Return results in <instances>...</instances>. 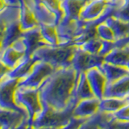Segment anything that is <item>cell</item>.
<instances>
[{"label": "cell", "mask_w": 129, "mask_h": 129, "mask_svg": "<svg viewBox=\"0 0 129 129\" xmlns=\"http://www.w3.org/2000/svg\"><path fill=\"white\" fill-rule=\"evenodd\" d=\"M78 48L74 44H49L39 47L31 54L35 60H44L51 64L56 69L72 66V59Z\"/></svg>", "instance_id": "cell-2"}, {"label": "cell", "mask_w": 129, "mask_h": 129, "mask_svg": "<svg viewBox=\"0 0 129 129\" xmlns=\"http://www.w3.org/2000/svg\"><path fill=\"white\" fill-rule=\"evenodd\" d=\"M100 100L97 97L81 100L74 108L73 116L80 119L90 118L99 111Z\"/></svg>", "instance_id": "cell-14"}, {"label": "cell", "mask_w": 129, "mask_h": 129, "mask_svg": "<svg viewBox=\"0 0 129 129\" xmlns=\"http://www.w3.org/2000/svg\"><path fill=\"white\" fill-rule=\"evenodd\" d=\"M19 0H1V7L0 9L5 7L7 5H18Z\"/></svg>", "instance_id": "cell-33"}, {"label": "cell", "mask_w": 129, "mask_h": 129, "mask_svg": "<svg viewBox=\"0 0 129 129\" xmlns=\"http://www.w3.org/2000/svg\"><path fill=\"white\" fill-rule=\"evenodd\" d=\"M80 47L85 51L90 52L93 54H99V52L103 47V40L99 36H95L90 40H88Z\"/></svg>", "instance_id": "cell-29"}, {"label": "cell", "mask_w": 129, "mask_h": 129, "mask_svg": "<svg viewBox=\"0 0 129 129\" xmlns=\"http://www.w3.org/2000/svg\"><path fill=\"white\" fill-rule=\"evenodd\" d=\"M19 78H14L7 75L0 78V106L1 108L14 109L26 112L15 103L14 94L19 84Z\"/></svg>", "instance_id": "cell-7"}, {"label": "cell", "mask_w": 129, "mask_h": 129, "mask_svg": "<svg viewBox=\"0 0 129 129\" xmlns=\"http://www.w3.org/2000/svg\"><path fill=\"white\" fill-rule=\"evenodd\" d=\"M86 23L81 19H71L63 16L56 24L58 44H72L74 39L83 31Z\"/></svg>", "instance_id": "cell-5"}, {"label": "cell", "mask_w": 129, "mask_h": 129, "mask_svg": "<svg viewBox=\"0 0 129 129\" xmlns=\"http://www.w3.org/2000/svg\"><path fill=\"white\" fill-rule=\"evenodd\" d=\"M87 0H60L63 16L71 19H80V12Z\"/></svg>", "instance_id": "cell-25"}, {"label": "cell", "mask_w": 129, "mask_h": 129, "mask_svg": "<svg viewBox=\"0 0 129 129\" xmlns=\"http://www.w3.org/2000/svg\"><path fill=\"white\" fill-rule=\"evenodd\" d=\"M32 1L39 3H42L44 5H45L47 7L49 8L56 15L59 22L62 19L64 14L61 8H60V0H32Z\"/></svg>", "instance_id": "cell-30"}, {"label": "cell", "mask_w": 129, "mask_h": 129, "mask_svg": "<svg viewBox=\"0 0 129 129\" xmlns=\"http://www.w3.org/2000/svg\"><path fill=\"white\" fill-rule=\"evenodd\" d=\"M14 101L18 107L26 111L29 128H32L35 118L42 110L39 88L17 86L14 94Z\"/></svg>", "instance_id": "cell-4"}, {"label": "cell", "mask_w": 129, "mask_h": 129, "mask_svg": "<svg viewBox=\"0 0 129 129\" xmlns=\"http://www.w3.org/2000/svg\"><path fill=\"white\" fill-rule=\"evenodd\" d=\"M112 1H115V0H112Z\"/></svg>", "instance_id": "cell-35"}, {"label": "cell", "mask_w": 129, "mask_h": 129, "mask_svg": "<svg viewBox=\"0 0 129 129\" xmlns=\"http://www.w3.org/2000/svg\"><path fill=\"white\" fill-rule=\"evenodd\" d=\"M127 104H129V95L126 97H103L100 100L99 110L113 113Z\"/></svg>", "instance_id": "cell-23"}, {"label": "cell", "mask_w": 129, "mask_h": 129, "mask_svg": "<svg viewBox=\"0 0 129 129\" xmlns=\"http://www.w3.org/2000/svg\"><path fill=\"white\" fill-rule=\"evenodd\" d=\"M22 33L20 21L1 26V50L4 49L18 39Z\"/></svg>", "instance_id": "cell-19"}, {"label": "cell", "mask_w": 129, "mask_h": 129, "mask_svg": "<svg viewBox=\"0 0 129 129\" xmlns=\"http://www.w3.org/2000/svg\"><path fill=\"white\" fill-rule=\"evenodd\" d=\"M127 95H129V75L106 84L103 97H126Z\"/></svg>", "instance_id": "cell-18"}, {"label": "cell", "mask_w": 129, "mask_h": 129, "mask_svg": "<svg viewBox=\"0 0 129 129\" xmlns=\"http://www.w3.org/2000/svg\"><path fill=\"white\" fill-rule=\"evenodd\" d=\"M78 74L72 66L56 69L39 87L41 105H48L58 111L74 108L71 99Z\"/></svg>", "instance_id": "cell-1"}, {"label": "cell", "mask_w": 129, "mask_h": 129, "mask_svg": "<svg viewBox=\"0 0 129 129\" xmlns=\"http://www.w3.org/2000/svg\"><path fill=\"white\" fill-rule=\"evenodd\" d=\"M115 119L112 112L98 111L81 125L80 128H109Z\"/></svg>", "instance_id": "cell-17"}, {"label": "cell", "mask_w": 129, "mask_h": 129, "mask_svg": "<svg viewBox=\"0 0 129 129\" xmlns=\"http://www.w3.org/2000/svg\"><path fill=\"white\" fill-rule=\"evenodd\" d=\"M105 22L109 24L114 31L116 40L129 35V22L124 21V20L116 18L113 15L108 17L105 20Z\"/></svg>", "instance_id": "cell-26"}, {"label": "cell", "mask_w": 129, "mask_h": 129, "mask_svg": "<svg viewBox=\"0 0 129 129\" xmlns=\"http://www.w3.org/2000/svg\"><path fill=\"white\" fill-rule=\"evenodd\" d=\"M99 67L106 76L107 82H113L124 76L129 75V68L127 66L103 61Z\"/></svg>", "instance_id": "cell-20"}, {"label": "cell", "mask_w": 129, "mask_h": 129, "mask_svg": "<svg viewBox=\"0 0 129 129\" xmlns=\"http://www.w3.org/2000/svg\"><path fill=\"white\" fill-rule=\"evenodd\" d=\"M112 15L124 21L129 22V0H125L123 6L116 10Z\"/></svg>", "instance_id": "cell-31"}, {"label": "cell", "mask_w": 129, "mask_h": 129, "mask_svg": "<svg viewBox=\"0 0 129 129\" xmlns=\"http://www.w3.org/2000/svg\"><path fill=\"white\" fill-rule=\"evenodd\" d=\"M25 2L33 12L39 23H48L56 25L59 23L56 15L45 5L34 2L32 0H25Z\"/></svg>", "instance_id": "cell-13"}, {"label": "cell", "mask_w": 129, "mask_h": 129, "mask_svg": "<svg viewBox=\"0 0 129 129\" xmlns=\"http://www.w3.org/2000/svg\"><path fill=\"white\" fill-rule=\"evenodd\" d=\"M86 75L94 95L100 99L103 98L104 90L107 82L106 76L99 66L93 67L86 71Z\"/></svg>", "instance_id": "cell-11"}, {"label": "cell", "mask_w": 129, "mask_h": 129, "mask_svg": "<svg viewBox=\"0 0 129 129\" xmlns=\"http://www.w3.org/2000/svg\"><path fill=\"white\" fill-rule=\"evenodd\" d=\"M27 53V48L23 40L19 36L4 49L1 50V63L9 69H13Z\"/></svg>", "instance_id": "cell-10"}, {"label": "cell", "mask_w": 129, "mask_h": 129, "mask_svg": "<svg viewBox=\"0 0 129 129\" xmlns=\"http://www.w3.org/2000/svg\"><path fill=\"white\" fill-rule=\"evenodd\" d=\"M20 36L23 38L27 48V56H31L36 49H37L40 46L46 44L41 36L40 25L31 28V29L22 31Z\"/></svg>", "instance_id": "cell-15"}, {"label": "cell", "mask_w": 129, "mask_h": 129, "mask_svg": "<svg viewBox=\"0 0 129 129\" xmlns=\"http://www.w3.org/2000/svg\"><path fill=\"white\" fill-rule=\"evenodd\" d=\"M40 33L46 44H58V36L56 32V25L48 23H39Z\"/></svg>", "instance_id": "cell-27"}, {"label": "cell", "mask_w": 129, "mask_h": 129, "mask_svg": "<svg viewBox=\"0 0 129 129\" xmlns=\"http://www.w3.org/2000/svg\"><path fill=\"white\" fill-rule=\"evenodd\" d=\"M20 9V28L22 31H27L39 25L33 12L27 6L25 0H19Z\"/></svg>", "instance_id": "cell-21"}, {"label": "cell", "mask_w": 129, "mask_h": 129, "mask_svg": "<svg viewBox=\"0 0 129 129\" xmlns=\"http://www.w3.org/2000/svg\"><path fill=\"white\" fill-rule=\"evenodd\" d=\"M42 110L34 119L32 128H66L73 117V107L58 111L48 105H41Z\"/></svg>", "instance_id": "cell-3"}, {"label": "cell", "mask_w": 129, "mask_h": 129, "mask_svg": "<svg viewBox=\"0 0 129 129\" xmlns=\"http://www.w3.org/2000/svg\"><path fill=\"white\" fill-rule=\"evenodd\" d=\"M36 61V60L32 58L31 56L25 55L17 63V64L5 75H7L14 78L21 79L28 74V72L31 70L32 66Z\"/></svg>", "instance_id": "cell-24"}, {"label": "cell", "mask_w": 129, "mask_h": 129, "mask_svg": "<svg viewBox=\"0 0 129 129\" xmlns=\"http://www.w3.org/2000/svg\"><path fill=\"white\" fill-rule=\"evenodd\" d=\"M56 70V69L49 63L40 60H36L28 74L19 79L18 86L39 88L44 81Z\"/></svg>", "instance_id": "cell-6"}, {"label": "cell", "mask_w": 129, "mask_h": 129, "mask_svg": "<svg viewBox=\"0 0 129 129\" xmlns=\"http://www.w3.org/2000/svg\"><path fill=\"white\" fill-rule=\"evenodd\" d=\"M0 127L1 129L29 128L28 118L26 112L14 109L1 108Z\"/></svg>", "instance_id": "cell-8"}, {"label": "cell", "mask_w": 129, "mask_h": 129, "mask_svg": "<svg viewBox=\"0 0 129 129\" xmlns=\"http://www.w3.org/2000/svg\"><path fill=\"white\" fill-rule=\"evenodd\" d=\"M104 61V56L93 54L78 46L72 59V66L78 72H86L89 69L100 66Z\"/></svg>", "instance_id": "cell-9"}, {"label": "cell", "mask_w": 129, "mask_h": 129, "mask_svg": "<svg viewBox=\"0 0 129 129\" xmlns=\"http://www.w3.org/2000/svg\"><path fill=\"white\" fill-rule=\"evenodd\" d=\"M105 2H107V3H109V2H111L112 0H104Z\"/></svg>", "instance_id": "cell-34"}, {"label": "cell", "mask_w": 129, "mask_h": 129, "mask_svg": "<svg viewBox=\"0 0 129 129\" xmlns=\"http://www.w3.org/2000/svg\"><path fill=\"white\" fill-rule=\"evenodd\" d=\"M113 114L116 120L121 122H129V104L123 107L115 112H113Z\"/></svg>", "instance_id": "cell-32"}, {"label": "cell", "mask_w": 129, "mask_h": 129, "mask_svg": "<svg viewBox=\"0 0 129 129\" xmlns=\"http://www.w3.org/2000/svg\"><path fill=\"white\" fill-rule=\"evenodd\" d=\"M107 3L104 0H87L80 12V19L83 21H93L103 13Z\"/></svg>", "instance_id": "cell-16"}, {"label": "cell", "mask_w": 129, "mask_h": 129, "mask_svg": "<svg viewBox=\"0 0 129 129\" xmlns=\"http://www.w3.org/2000/svg\"><path fill=\"white\" fill-rule=\"evenodd\" d=\"M104 61L129 68V44L120 48H115L104 56Z\"/></svg>", "instance_id": "cell-22"}, {"label": "cell", "mask_w": 129, "mask_h": 129, "mask_svg": "<svg viewBox=\"0 0 129 129\" xmlns=\"http://www.w3.org/2000/svg\"><path fill=\"white\" fill-rule=\"evenodd\" d=\"M97 35L99 38L107 41H115L116 40L115 34L111 27L106 22H103L96 26Z\"/></svg>", "instance_id": "cell-28"}, {"label": "cell", "mask_w": 129, "mask_h": 129, "mask_svg": "<svg viewBox=\"0 0 129 129\" xmlns=\"http://www.w3.org/2000/svg\"><path fill=\"white\" fill-rule=\"evenodd\" d=\"M94 97L96 96L94 95L90 85L88 82L86 72H80L77 78L74 91H73L71 102L76 106L81 100L94 98Z\"/></svg>", "instance_id": "cell-12"}]
</instances>
